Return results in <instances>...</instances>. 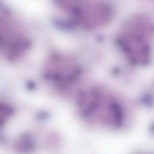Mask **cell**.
Instances as JSON below:
<instances>
[{
	"instance_id": "cell-1",
	"label": "cell",
	"mask_w": 154,
	"mask_h": 154,
	"mask_svg": "<svg viewBox=\"0 0 154 154\" xmlns=\"http://www.w3.org/2000/svg\"><path fill=\"white\" fill-rule=\"evenodd\" d=\"M116 43L129 64L135 66L147 65L153 56L154 23L145 15L130 16L120 25Z\"/></svg>"
},
{
	"instance_id": "cell-2",
	"label": "cell",
	"mask_w": 154,
	"mask_h": 154,
	"mask_svg": "<svg viewBox=\"0 0 154 154\" xmlns=\"http://www.w3.org/2000/svg\"><path fill=\"white\" fill-rule=\"evenodd\" d=\"M61 12L77 27L96 30L108 25L115 8L107 0H53Z\"/></svg>"
},
{
	"instance_id": "cell-3",
	"label": "cell",
	"mask_w": 154,
	"mask_h": 154,
	"mask_svg": "<svg viewBox=\"0 0 154 154\" xmlns=\"http://www.w3.org/2000/svg\"><path fill=\"white\" fill-rule=\"evenodd\" d=\"M30 38L18 18L10 10L0 11V50L8 61L16 62L23 59L30 49Z\"/></svg>"
},
{
	"instance_id": "cell-4",
	"label": "cell",
	"mask_w": 154,
	"mask_h": 154,
	"mask_svg": "<svg viewBox=\"0 0 154 154\" xmlns=\"http://www.w3.org/2000/svg\"><path fill=\"white\" fill-rule=\"evenodd\" d=\"M83 75V69L75 58L60 53L51 54L42 70L46 83L61 91L73 90L79 84Z\"/></svg>"
}]
</instances>
